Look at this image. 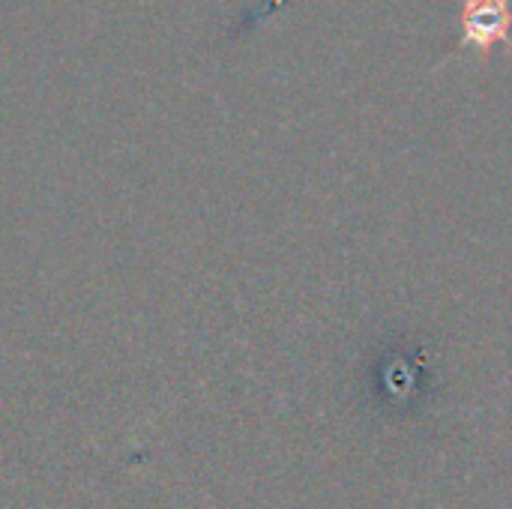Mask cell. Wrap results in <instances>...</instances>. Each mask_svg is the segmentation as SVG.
Listing matches in <instances>:
<instances>
[{"instance_id": "obj_1", "label": "cell", "mask_w": 512, "mask_h": 509, "mask_svg": "<svg viewBox=\"0 0 512 509\" xmlns=\"http://www.w3.org/2000/svg\"><path fill=\"white\" fill-rule=\"evenodd\" d=\"M498 42L512 51V0H462V48L486 57Z\"/></svg>"}]
</instances>
